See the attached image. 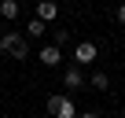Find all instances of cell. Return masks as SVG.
<instances>
[{"mask_svg":"<svg viewBox=\"0 0 125 118\" xmlns=\"http://www.w3.org/2000/svg\"><path fill=\"white\" fill-rule=\"evenodd\" d=\"M19 11H22V4H19V0H0V19H19Z\"/></svg>","mask_w":125,"mask_h":118,"instance_id":"obj_7","label":"cell"},{"mask_svg":"<svg viewBox=\"0 0 125 118\" xmlns=\"http://www.w3.org/2000/svg\"><path fill=\"white\" fill-rule=\"evenodd\" d=\"M96 55H99V48H96L92 41H77V44H74V63H77V67L96 63Z\"/></svg>","mask_w":125,"mask_h":118,"instance_id":"obj_3","label":"cell"},{"mask_svg":"<svg viewBox=\"0 0 125 118\" xmlns=\"http://www.w3.org/2000/svg\"><path fill=\"white\" fill-rule=\"evenodd\" d=\"M118 22L125 26V0H121V4H118Z\"/></svg>","mask_w":125,"mask_h":118,"instance_id":"obj_10","label":"cell"},{"mask_svg":"<svg viewBox=\"0 0 125 118\" xmlns=\"http://www.w3.org/2000/svg\"><path fill=\"white\" fill-rule=\"evenodd\" d=\"M62 85H66V89H81V85H85V74H81L77 63H70L66 70H62Z\"/></svg>","mask_w":125,"mask_h":118,"instance_id":"obj_5","label":"cell"},{"mask_svg":"<svg viewBox=\"0 0 125 118\" xmlns=\"http://www.w3.org/2000/svg\"><path fill=\"white\" fill-rule=\"evenodd\" d=\"M48 114L52 118H77V107L66 92H52L48 96Z\"/></svg>","mask_w":125,"mask_h":118,"instance_id":"obj_2","label":"cell"},{"mask_svg":"<svg viewBox=\"0 0 125 118\" xmlns=\"http://www.w3.org/2000/svg\"><path fill=\"white\" fill-rule=\"evenodd\" d=\"M88 85H92L96 92H107V89H110V78H107L103 70H92V78H88Z\"/></svg>","mask_w":125,"mask_h":118,"instance_id":"obj_9","label":"cell"},{"mask_svg":"<svg viewBox=\"0 0 125 118\" xmlns=\"http://www.w3.org/2000/svg\"><path fill=\"white\" fill-rule=\"evenodd\" d=\"M33 15H37V19H44V22H52V19H59V4H55V0H41Z\"/></svg>","mask_w":125,"mask_h":118,"instance_id":"obj_6","label":"cell"},{"mask_svg":"<svg viewBox=\"0 0 125 118\" xmlns=\"http://www.w3.org/2000/svg\"><path fill=\"white\" fill-rule=\"evenodd\" d=\"M0 59H4V44H0Z\"/></svg>","mask_w":125,"mask_h":118,"instance_id":"obj_12","label":"cell"},{"mask_svg":"<svg viewBox=\"0 0 125 118\" xmlns=\"http://www.w3.org/2000/svg\"><path fill=\"white\" fill-rule=\"evenodd\" d=\"M44 30H48V22H44V19H37V15L26 22V37H44Z\"/></svg>","mask_w":125,"mask_h":118,"instance_id":"obj_8","label":"cell"},{"mask_svg":"<svg viewBox=\"0 0 125 118\" xmlns=\"http://www.w3.org/2000/svg\"><path fill=\"white\" fill-rule=\"evenodd\" d=\"M77 118H99V114H96V111H85V114H77Z\"/></svg>","mask_w":125,"mask_h":118,"instance_id":"obj_11","label":"cell"},{"mask_svg":"<svg viewBox=\"0 0 125 118\" xmlns=\"http://www.w3.org/2000/svg\"><path fill=\"white\" fill-rule=\"evenodd\" d=\"M37 63H44V67H59V63H62V44H55V41L44 44V48L37 52Z\"/></svg>","mask_w":125,"mask_h":118,"instance_id":"obj_4","label":"cell"},{"mask_svg":"<svg viewBox=\"0 0 125 118\" xmlns=\"http://www.w3.org/2000/svg\"><path fill=\"white\" fill-rule=\"evenodd\" d=\"M0 44H4V55H11V59H26L30 55L26 30H4V33H0Z\"/></svg>","mask_w":125,"mask_h":118,"instance_id":"obj_1","label":"cell"}]
</instances>
